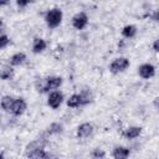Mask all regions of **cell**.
<instances>
[{"mask_svg": "<svg viewBox=\"0 0 159 159\" xmlns=\"http://www.w3.org/2000/svg\"><path fill=\"white\" fill-rule=\"evenodd\" d=\"M62 17H63L62 11L60 9H57V7H55V9H51L50 11H47V14L45 16V21H46L48 27L55 29L61 24Z\"/></svg>", "mask_w": 159, "mask_h": 159, "instance_id": "cell-1", "label": "cell"}, {"mask_svg": "<svg viewBox=\"0 0 159 159\" xmlns=\"http://www.w3.org/2000/svg\"><path fill=\"white\" fill-rule=\"evenodd\" d=\"M129 67V60L125 57H118L116 60L112 61V63L109 65V70L112 73H119L125 71Z\"/></svg>", "mask_w": 159, "mask_h": 159, "instance_id": "cell-2", "label": "cell"}, {"mask_svg": "<svg viewBox=\"0 0 159 159\" xmlns=\"http://www.w3.org/2000/svg\"><path fill=\"white\" fill-rule=\"evenodd\" d=\"M62 84V78L58 77V76H51V77H47L42 86H41V92H47L50 89H57Z\"/></svg>", "mask_w": 159, "mask_h": 159, "instance_id": "cell-3", "label": "cell"}, {"mask_svg": "<svg viewBox=\"0 0 159 159\" xmlns=\"http://www.w3.org/2000/svg\"><path fill=\"white\" fill-rule=\"evenodd\" d=\"M88 24V16L84 12H78L72 17V25L77 30H83Z\"/></svg>", "mask_w": 159, "mask_h": 159, "instance_id": "cell-4", "label": "cell"}, {"mask_svg": "<svg viewBox=\"0 0 159 159\" xmlns=\"http://www.w3.org/2000/svg\"><path fill=\"white\" fill-rule=\"evenodd\" d=\"M62 102H63V94H62L61 92L53 91V92L50 93L48 99H47V104H48L51 108H53V109L58 108V107L62 104Z\"/></svg>", "mask_w": 159, "mask_h": 159, "instance_id": "cell-5", "label": "cell"}, {"mask_svg": "<svg viewBox=\"0 0 159 159\" xmlns=\"http://www.w3.org/2000/svg\"><path fill=\"white\" fill-rule=\"evenodd\" d=\"M138 73L142 78L144 80H149L155 75V67L152 63H143L142 66H139L138 68Z\"/></svg>", "mask_w": 159, "mask_h": 159, "instance_id": "cell-6", "label": "cell"}, {"mask_svg": "<svg viewBox=\"0 0 159 159\" xmlns=\"http://www.w3.org/2000/svg\"><path fill=\"white\" fill-rule=\"evenodd\" d=\"M26 102L24 101V98H16L10 108V112L14 114V116H21L25 109H26Z\"/></svg>", "mask_w": 159, "mask_h": 159, "instance_id": "cell-7", "label": "cell"}, {"mask_svg": "<svg viewBox=\"0 0 159 159\" xmlns=\"http://www.w3.org/2000/svg\"><path fill=\"white\" fill-rule=\"evenodd\" d=\"M93 132V125L91 123H82L77 128V137L78 138H87Z\"/></svg>", "mask_w": 159, "mask_h": 159, "instance_id": "cell-8", "label": "cell"}, {"mask_svg": "<svg viewBox=\"0 0 159 159\" xmlns=\"http://www.w3.org/2000/svg\"><path fill=\"white\" fill-rule=\"evenodd\" d=\"M142 133V128L140 127H129L124 130L123 135L127 138V139H134L137 137H139Z\"/></svg>", "mask_w": 159, "mask_h": 159, "instance_id": "cell-9", "label": "cell"}, {"mask_svg": "<svg viewBox=\"0 0 159 159\" xmlns=\"http://www.w3.org/2000/svg\"><path fill=\"white\" fill-rule=\"evenodd\" d=\"M112 155H113V158H116V159H124V158H128V157H129V149L125 148V147H117V148H114Z\"/></svg>", "mask_w": 159, "mask_h": 159, "instance_id": "cell-10", "label": "cell"}, {"mask_svg": "<svg viewBox=\"0 0 159 159\" xmlns=\"http://www.w3.org/2000/svg\"><path fill=\"white\" fill-rule=\"evenodd\" d=\"M46 41L43 40V39H41V37H36L35 40H34V43H32V51L35 52V53H40V52H42L45 48H46Z\"/></svg>", "mask_w": 159, "mask_h": 159, "instance_id": "cell-11", "label": "cell"}, {"mask_svg": "<svg viewBox=\"0 0 159 159\" xmlns=\"http://www.w3.org/2000/svg\"><path fill=\"white\" fill-rule=\"evenodd\" d=\"M26 157L39 159V158H50L51 155H50L48 153H46L43 148H39V149H34V150H31V152H27V153H26Z\"/></svg>", "mask_w": 159, "mask_h": 159, "instance_id": "cell-12", "label": "cell"}, {"mask_svg": "<svg viewBox=\"0 0 159 159\" xmlns=\"http://www.w3.org/2000/svg\"><path fill=\"white\" fill-rule=\"evenodd\" d=\"M25 60H26V55H25L24 52H16V53H14V55L11 56L10 63H11L12 66H19V65L24 63Z\"/></svg>", "mask_w": 159, "mask_h": 159, "instance_id": "cell-13", "label": "cell"}, {"mask_svg": "<svg viewBox=\"0 0 159 159\" xmlns=\"http://www.w3.org/2000/svg\"><path fill=\"white\" fill-rule=\"evenodd\" d=\"M135 34H137V27L134 25H127L122 29V35L125 39H132L135 36Z\"/></svg>", "mask_w": 159, "mask_h": 159, "instance_id": "cell-14", "label": "cell"}, {"mask_svg": "<svg viewBox=\"0 0 159 159\" xmlns=\"http://www.w3.org/2000/svg\"><path fill=\"white\" fill-rule=\"evenodd\" d=\"M14 101H15V99H14L12 97H10V96L2 97V99H1V107H2V109H4V111H10V108H11Z\"/></svg>", "mask_w": 159, "mask_h": 159, "instance_id": "cell-15", "label": "cell"}, {"mask_svg": "<svg viewBox=\"0 0 159 159\" xmlns=\"http://www.w3.org/2000/svg\"><path fill=\"white\" fill-rule=\"evenodd\" d=\"M12 76H14V70H12V68L5 66V67L1 70V78H2L4 81H6V80H11Z\"/></svg>", "mask_w": 159, "mask_h": 159, "instance_id": "cell-16", "label": "cell"}, {"mask_svg": "<svg viewBox=\"0 0 159 159\" xmlns=\"http://www.w3.org/2000/svg\"><path fill=\"white\" fill-rule=\"evenodd\" d=\"M45 147V142L43 140H34L32 143H30L26 147V152H31L34 149H39V148H43Z\"/></svg>", "mask_w": 159, "mask_h": 159, "instance_id": "cell-17", "label": "cell"}, {"mask_svg": "<svg viewBox=\"0 0 159 159\" xmlns=\"http://www.w3.org/2000/svg\"><path fill=\"white\" fill-rule=\"evenodd\" d=\"M61 130H62V125L58 124V123H53V124H51V127L48 128V132H50V133H60Z\"/></svg>", "mask_w": 159, "mask_h": 159, "instance_id": "cell-18", "label": "cell"}, {"mask_svg": "<svg viewBox=\"0 0 159 159\" xmlns=\"http://www.w3.org/2000/svg\"><path fill=\"white\" fill-rule=\"evenodd\" d=\"M9 42H10L9 37H7L5 34H2V35L0 36V48H5V47L7 46Z\"/></svg>", "mask_w": 159, "mask_h": 159, "instance_id": "cell-19", "label": "cell"}, {"mask_svg": "<svg viewBox=\"0 0 159 159\" xmlns=\"http://www.w3.org/2000/svg\"><path fill=\"white\" fill-rule=\"evenodd\" d=\"M92 155H93L94 158H104V157H106V153L102 152V150H99V149H96Z\"/></svg>", "mask_w": 159, "mask_h": 159, "instance_id": "cell-20", "label": "cell"}, {"mask_svg": "<svg viewBox=\"0 0 159 159\" xmlns=\"http://www.w3.org/2000/svg\"><path fill=\"white\" fill-rule=\"evenodd\" d=\"M34 0H17V5L19 6H21V7H25V6H27L29 4H31Z\"/></svg>", "mask_w": 159, "mask_h": 159, "instance_id": "cell-21", "label": "cell"}, {"mask_svg": "<svg viewBox=\"0 0 159 159\" xmlns=\"http://www.w3.org/2000/svg\"><path fill=\"white\" fill-rule=\"evenodd\" d=\"M152 20L155 21V22H159V11H155V12L152 15Z\"/></svg>", "mask_w": 159, "mask_h": 159, "instance_id": "cell-22", "label": "cell"}, {"mask_svg": "<svg viewBox=\"0 0 159 159\" xmlns=\"http://www.w3.org/2000/svg\"><path fill=\"white\" fill-rule=\"evenodd\" d=\"M153 48H154L155 52H159V39L154 41V43H153Z\"/></svg>", "mask_w": 159, "mask_h": 159, "instance_id": "cell-23", "label": "cell"}, {"mask_svg": "<svg viewBox=\"0 0 159 159\" xmlns=\"http://www.w3.org/2000/svg\"><path fill=\"white\" fill-rule=\"evenodd\" d=\"M10 2V0H0V5L1 6H5L6 4H9Z\"/></svg>", "mask_w": 159, "mask_h": 159, "instance_id": "cell-24", "label": "cell"}, {"mask_svg": "<svg viewBox=\"0 0 159 159\" xmlns=\"http://www.w3.org/2000/svg\"><path fill=\"white\" fill-rule=\"evenodd\" d=\"M158 104H159V102H158Z\"/></svg>", "mask_w": 159, "mask_h": 159, "instance_id": "cell-25", "label": "cell"}]
</instances>
